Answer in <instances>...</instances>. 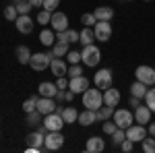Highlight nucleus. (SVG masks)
<instances>
[{
  "instance_id": "obj_8",
  "label": "nucleus",
  "mask_w": 155,
  "mask_h": 153,
  "mask_svg": "<svg viewBox=\"0 0 155 153\" xmlns=\"http://www.w3.org/2000/svg\"><path fill=\"white\" fill-rule=\"evenodd\" d=\"M93 33H95L97 42H101V44L110 42V37H112V25H110V21H97L95 27H93Z\"/></svg>"
},
{
  "instance_id": "obj_2",
  "label": "nucleus",
  "mask_w": 155,
  "mask_h": 153,
  "mask_svg": "<svg viewBox=\"0 0 155 153\" xmlns=\"http://www.w3.org/2000/svg\"><path fill=\"white\" fill-rule=\"evenodd\" d=\"M83 106L97 112L99 108L104 106V91H101V89H97V87H95V89H91V87H89V89L83 93Z\"/></svg>"
},
{
  "instance_id": "obj_50",
  "label": "nucleus",
  "mask_w": 155,
  "mask_h": 153,
  "mask_svg": "<svg viewBox=\"0 0 155 153\" xmlns=\"http://www.w3.org/2000/svg\"><path fill=\"white\" fill-rule=\"evenodd\" d=\"M145 2H151V0H145Z\"/></svg>"
},
{
  "instance_id": "obj_38",
  "label": "nucleus",
  "mask_w": 155,
  "mask_h": 153,
  "mask_svg": "<svg viewBox=\"0 0 155 153\" xmlns=\"http://www.w3.org/2000/svg\"><path fill=\"white\" fill-rule=\"evenodd\" d=\"M66 62H68V64H79V62H81V52H77V50H68V54H66Z\"/></svg>"
},
{
  "instance_id": "obj_22",
  "label": "nucleus",
  "mask_w": 155,
  "mask_h": 153,
  "mask_svg": "<svg viewBox=\"0 0 155 153\" xmlns=\"http://www.w3.org/2000/svg\"><path fill=\"white\" fill-rule=\"evenodd\" d=\"M147 91H149V85H145V83H141V81H134L130 85V95L139 97V99H145Z\"/></svg>"
},
{
  "instance_id": "obj_49",
  "label": "nucleus",
  "mask_w": 155,
  "mask_h": 153,
  "mask_svg": "<svg viewBox=\"0 0 155 153\" xmlns=\"http://www.w3.org/2000/svg\"><path fill=\"white\" fill-rule=\"evenodd\" d=\"M147 132H149L151 137H155V122H151V124H149V128H147Z\"/></svg>"
},
{
  "instance_id": "obj_24",
  "label": "nucleus",
  "mask_w": 155,
  "mask_h": 153,
  "mask_svg": "<svg viewBox=\"0 0 155 153\" xmlns=\"http://www.w3.org/2000/svg\"><path fill=\"white\" fill-rule=\"evenodd\" d=\"M62 120H64V124H72V122H77L79 120V112L74 110L72 106H66V108H62Z\"/></svg>"
},
{
  "instance_id": "obj_5",
  "label": "nucleus",
  "mask_w": 155,
  "mask_h": 153,
  "mask_svg": "<svg viewBox=\"0 0 155 153\" xmlns=\"http://www.w3.org/2000/svg\"><path fill=\"white\" fill-rule=\"evenodd\" d=\"M112 83H114V75H112L110 68H99L95 72V77H93V85L97 89H101V91H106L107 87H112Z\"/></svg>"
},
{
  "instance_id": "obj_41",
  "label": "nucleus",
  "mask_w": 155,
  "mask_h": 153,
  "mask_svg": "<svg viewBox=\"0 0 155 153\" xmlns=\"http://www.w3.org/2000/svg\"><path fill=\"white\" fill-rule=\"evenodd\" d=\"M116 128H118V124H116L114 120H112V122H110V120H106V122H104V132H106V135H110V137H112V132H114Z\"/></svg>"
},
{
  "instance_id": "obj_9",
  "label": "nucleus",
  "mask_w": 155,
  "mask_h": 153,
  "mask_svg": "<svg viewBox=\"0 0 155 153\" xmlns=\"http://www.w3.org/2000/svg\"><path fill=\"white\" fill-rule=\"evenodd\" d=\"M50 25H52V29L58 33V31H66L68 29V17L64 15V12L60 11H54L52 12V19H50Z\"/></svg>"
},
{
  "instance_id": "obj_26",
  "label": "nucleus",
  "mask_w": 155,
  "mask_h": 153,
  "mask_svg": "<svg viewBox=\"0 0 155 153\" xmlns=\"http://www.w3.org/2000/svg\"><path fill=\"white\" fill-rule=\"evenodd\" d=\"M79 42L83 46H89L95 42V33H93V27H83V31H79Z\"/></svg>"
},
{
  "instance_id": "obj_13",
  "label": "nucleus",
  "mask_w": 155,
  "mask_h": 153,
  "mask_svg": "<svg viewBox=\"0 0 155 153\" xmlns=\"http://www.w3.org/2000/svg\"><path fill=\"white\" fill-rule=\"evenodd\" d=\"M37 110L44 114V116H48L52 112H56V101H54V97H37Z\"/></svg>"
},
{
  "instance_id": "obj_52",
  "label": "nucleus",
  "mask_w": 155,
  "mask_h": 153,
  "mask_svg": "<svg viewBox=\"0 0 155 153\" xmlns=\"http://www.w3.org/2000/svg\"><path fill=\"white\" fill-rule=\"evenodd\" d=\"M126 2H132V0H126Z\"/></svg>"
},
{
  "instance_id": "obj_21",
  "label": "nucleus",
  "mask_w": 155,
  "mask_h": 153,
  "mask_svg": "<svg viewBox=\"0 0 155 153\" xmlns=\"http://www.w3.org/2000/svg\"><path fill=\"white\" fill-rule=\"evenodd\" d=\"M37 89H39V95H41V97H56V91H58L56 83H50V81L39 83Z\"/></svg>"
},
{
  "instance_id": "obj_10",
  "label": "nucleus",
  "mask_w": 155,
  "mask_h": 153,
  "mask_svg": "<svg viewBox=\"0 0 155 153\" xmlns=\"http://www.w3.org/2000/svg\"><path fill=\"white\" fill-rule=\"evenodd\" d=\"M15 27H17V31H19V33L29 35V33L33 31L35 23H33V19H31L29 15H19V17H17V21H15Z\"/></svg>"
},
{
  "instance_id": "obj_3",
  "label": "nucleus",
  "mask_w": 155,
  "mask_h": 153,
  "mask_svg": "<svg viewBox=\"0 0 155 153\" xmlns=\"http://www.w3.org/2000/svg\"><path fill=\"white\" fill-rule=\"evenodd\" d=\"M54 58V52H37V54H31V60H29V66L35 72H41L50 68V62Z\"/></svg>"
},
{
  "instance_id": "obj_33",
  "label": "nucleus",
  "mask_w": 155,
  "mask_h": 153,
  "mask_svg": "<svg viewBox=\"0 0 155 153\" xmlns=\"http://www.w3.org/2000/svg\"><path fill=\"white\" fill-rule=\"evenodd\" d=\"M17 17H19V11H17V6H15V4H8V6L4 8V19L15 23V21H17Z\"/></svg>"
},
{
  "instance_id": "obj_47",
  "label": "nucleus",
  "mask_w": 155,
  "mask_h": 153,
  "mask_svg": "<svg viewBox=\"0 0 155 153\" xmlns=\"http://www.w3.org/2000/svg\"><path fill=\"white\" fill-rule=\"evenodd\" d=\"M74 91H71V89H68V91H66V99H64V101H72V99H74Z\"/></svg>"
},
{
  "instance_id": "obj_51",
  "label": "nucleus",
  "mask_w": 155,
  "mask_h": 153,
  "mask_svg": "<svg viewBox=\"0 0 155 153\" xmlns=\"http://www.w3.org/2000/svg\"><path fill=\"white\" fill-rule=\"evenodd\" d=\"M15 2H21V0H15Z\"/></svg>"
},
{
  "instance_id": "obj_48",
  "label": "nucleus",
  "mask_w": 155,
  "mask_h": 153,
  "mask_svg": "<svg viewBox=\"0 0 155 153\" xmlns=\"http://www.w3.org/2000/svg\"><path fill=\"white\" fill-rule=\"evenodd\" d=\"M29 2H31V6H33V8H39V6H44V0H29Z\"/></svg>"
},
{
  "instance_id": "obj_42",
  "label": "nucleus",
  "mask_w": 155,
  "mask_h": 153,
  "mask_svg": "<svg viewBox=\"0 0 155 153\" xmlns=\"http://www.w3.org/2000/svg\"><path fill=\"white\" fill-rule=\"evenodd\" d=\"M60 4V0H44V6L41 8H46V11H50V12H54L56 11V6Z\"/></svg>"
},
{
  "instance_id": "obj_43",
  "label": "nucleus",
  "mask_w": 155,
  "mask_h": 153,
  "mask_svg": "<svg viewBox=\"0 0 155 153\" xmlns=\"http://www.w3.org/2000/svg\"><path fill=\"white\" fill-rule=\"evenodd\" d=\"M132 147H134V143H132L130 139H124V141H122V151L124 153H130Z\"/></svg>"
},
{
  "instance_id": "obj_28",
  "label": "nucleus",
  "mask_w": 155,
  "mask_h": 153,
  "mask_svg": "<svg viewBox=\"0 0 155 153\" xmlns=\"http://www.w3.org/2000/svg\"><path fill=\"white\" fill-rule=\"evenodd\" d=\"M114 116V106H104L97 110V122H106V120H110V118Z\"/></svg>"
},
{
  "instance_id": "obj_46",
  "label": "nucleus",
  "mask_w": 155,
  "mask_h": 153,
  "mask_svg": "<svg viewBox=\"0 0 155 153\" xmlns=\"http://www.w3.org/2000/svg\"><path fill=\"white\" fill-rule=\"evenodd\" d=\"M56 99H58V101H64V99H66V89H58V91H56Z\"/></svg>"
},
{
  "instance_id": "obj_31",
  "label": "nucleus",
  "mask_w": 155,
  "mask_h": 153,
  "mask_svg": "<svg viewBox=\"0 0 155 153\" xmlns=\"http://www.w3.org/2000/svg\"><path fill=\"white\" fill-rule=\"evenodd\" d=\"M141 149H143L145 153H155V137H145L143 141H141Z\"/></svg>"
},
{
  "instance_id": "obj_11",
  "label": "nucleus",
  "mask_w": 155,
  "mask_h": 153,
  "mask_svg": "<svg viewBox=\"0 0 155 153\" xmlns=\"http://www.w3.org/2000/svg\"><path fill=\"white\" fill-rule=\"evenodd\" d=\"M145 137H147V128L143 124H130L126 128V139H130L132 143H141Z\"/></svg>"
},
{
  "instance_id": "obj_25",
  "label": "nucleus",
  "mask_w": 155,
  "mask_h": 153,
  "mask_svg": "<svg viewBox=\"0 0 155 153\" xmlns=\"http://www.w3.org/2000/svg\"><path fill=\"white\" fill-rule=\"evenodd\" d=\"M93 15L97 17V21H112V17H114V8L112 6H97Z\"/></svg>"
},
{
  "instance_id": "obj_30",
  "label": "nucleus",
  "mask_w": 155,
  "mask_h": 153,
  "mask_svg": "<svg viewBox=\"0 0 155 153\" xmlns=\"http://www.w3.org/2000/svg\"><path fill=\"white\" fill-rule=\"evenodd\" d=\"M41 116H44V114H41L39 110H33V112H29V114H27V124H29V126H39V122H41Z\"/></svg>"
},
{
  "instance_id": "obj_15",
  "label": "nucleus",
  "mask_w": 155,
  "mask_h": 153,
  "mask_svg": "<svg viewBox=\"0 0 155 153\" xmlns=\"http://www.w3.org/2000/svg\"><path fill=\"white\" fill-rule=\"evenodd\" d=\"M44 124L48 126V130H62L64 120H62V116H60L58 112H52L48 116H44Z\"/></svg>"
},
{
  "instance_id": "obj_18",
  "label": "nucleus",
  "mask_w": 155,
  "mask_h": 153,
  "mask_svg": "<svg viewBox=\"0 0 155 153\" xmlns=\"http://www.w3.org/2000/svg\"><path fill=\"white\" fill-rule=\"evenodd\" d=\"M77 122H79L81 126H91L93 122H97V112L85 108L83 112H79V120H77Z\"/></svg>"
},
{
  "instance_id": "obj_27",
  "label": "nucleus",
  "mask_w": 155,
  "mask_h": 153,
  "mask_svg": "<svg viewBox=\"0 0 155 153\" xmlns=\"http://www.w3.org/2000/svg\"><path fill=\"white\" fill-rule=\"evenodd\" d=\"M15 54H17V62H19V64H29V60H31V52H29V48H27V46H17Z\"/></svg>"
},
{
  "instance_id": "obj_20",
  "label": "nucleus",
  "mask_w": 155,
  "mask_h": 153,
  "mask_svg": "<svg viewBox=\"0 0 155 153\" xmlns=\"http://www.w3.org/2000/svg\"><path fill=\"white\" fill-rule=\"evenodd\" d=\"M104 104L106 106H118L120 104V91L118 89H114V87H107L106 91H104Z\"/></svg>"
},
{
  "instance_id": "obj_37",
  "label": "nucleus",
  "mask_w": 155,
  "mask_h": 153,
  "mask_svg": "<svg viewBox=\"0 0 155 153\" xmlns=\"http://www.w3.org/2000/svg\"><path fill=\"white\" fill-rule=\"evenodd\" d=\"M50 19H52V12L46 11V8H41V11L37 12V19H35V21H37L39 25H48V23H50Z\"/></svg>"
},
{
  "instance_id": "obj_16",
  "label": "nucleus",
  "mask_w": 155,
  "mask_h": 153,
  "mask_svg": "<svg viewBox=\"0 0 155 153\" xmlns=\"http://www.w3.org/2000/svg\"><path fill=\"white\" fill-rule=\"evenodd\" d=\"M134 122H139V124H143V126L151 122V110H149L147 104H145V106L134 108Z\"/></svg>"
},
{
  "instance_id": "obj_34",
  "label": "nucleus",
  "mask_w": 155,
  "mask_h": 153,
  "mask_svg": "<svg viewBox=\"0 0 155 153\" xmlns=\"http://www.w3.org/2000/svg\"><path fill=\"white\" fill-rule=\"evenodd\" d=\"M81 23H83V27H95L97 17L93 12H85V15H81Z\"/></svg>"
},
{
  "instance_id": "obj_39",
  "label": "nucleus",
  "mask_w": 155,
  "mask_h": 153,
  "mask_svg": "<svg viewBox=\"0 0 155 153\" xmlns=\"http://www.w3.org/2000/svg\"><path fill=\"white\" fill-rule=\"evenodd\" d=\"M145 104L149 106L151 112H155V89H149V91H147V95H145Z\"/></svg>"
},
{
  "instance_id": "obj_35",
  "label": "nucleus",
  "mask_w": 155,
  "mask_h": 153,
  "mask_svg": "<svg viewBox=\"0 0 155 153\" xmlns=\"http://www.w3.org/2000/svg\"><path fill=\"white\" fill-rule=\"evenodd\" d=\"M124 139H126V130L124 128H116L112 132V143H114V145H122Z\"/></svg>"
},
{
  "instance_id": "obj_44",
  "label": "nucleus",
  "mask_w": 155,
  "mask_h": 153,
  "mask_svg": "<svg viewBox=\"0 0 155 153\" xmlns=\"http://www.w3.org/2000/svg\"><path fill=\"white\" fill-rule=\"evenodd\" d=\"M56 87H58V89H68V79H66V77H58Z\"/></svg>"
},
{
  "instance_id": "obj_29",
  "label": "nucleus",
  "mask_w": 155,
  "mask_h": 153,
  "mask_svg": "<svg viewBox=\"0 0 155 153\" xmlns=\"http://www.w3.org/2000/svg\"><path fill=\"white\" fill-rule=\"evenodd\" d=\"M68 50H71V48H68L66 42H56V44L52 46V52H54V56H56V58L66 56V54H68Z\"/></svg>"
},
{
  "instance_id": "obj_40",
  "label": "nucleus",
  "mask_w": 155,
  "mask_h": 153,
  "mask_svg": "<svg viewBox=\"0 0 155 153\" xmlns=\"http://www.w3.org/2000/svg\"><path fill=\"white\" fill-rule=\"evenodd\" d=\"M66 75H68V77H81V75H83V66H81V64H71V68H68V72H66Z\"/></svg>"
},
{
  "instance_id": "obj_45",
  "label": "nucleus",
  "mask_w": 155,
  "mask_h": 153,
  "mask_svg": "<svg viewBox=\"0 0 155 153\" xmlns=\"http://www.w3.org/2000/svg\"><path fill=\"white\" fill-rule=\"evenodd\" d=\"M128 106L139 108V106H141V99H139V97H134V95H130V99H128Z\"/></svg>"
},
{
  "instance_id": "obj_1",
  "label": "nucleus",
  "mask_w": 155,
  "mask_h": 153,
  "mask_svg": "<svg viewBox=\"0 0 155 153\" xmlns=\"http://www.w3.org/2000/svg\"><path fill=\"white\" fill-rule=\"evenodd\" d=\"M81 62H83L85 66H89V68L97 66V64L101 62V50H99L95 44H89V46H85V48H83V52H81Z\"/></svg>"
},
{
  "instance_id": "obj_7",
  "label": "nucleus",
  "mask_w": 155,
  "mask_h": 153,
  "mask_svg": "<svg viewBox=\"0 0 155 153\" xmlns=\"http://www.w3.org/2000/svg\"><path fill=\"white\" fill-rule=\"evenodd\" d=\"M134 75H137V81L145 83V85H155V68L153 66H147V64H141V66H137V71H134Z\"/></svg>"
},
{
  "instance_id": "obj_19",
  "label": "nucleus",
  "mask_w": 155,
  "mask_h": 153,
  "mask_svg": "<svg viewBox=\"0 0 155 153\" xmlns=\"http://www.w3.org/2000/svg\"><path fill=\"white\" fill-rule=\"evenodd\" d=\"M85 149H87L89 153H101L104 149H106V143H104L101 137H89V139H87V145H85Z\"/></svg>"
},
{
  "instance_id": "obj_32",
  "label": "nucleus",
  "mask_w": 155,
  "mask_h": 153,
  "mask_svg": "<svg viewBox=\"0 0 155 153\" xmlns=\"http://www.w3.org/2000/svg\"><path fill=\"white\" fill-rule=\"evenodd\" d=\"M33 110H37V95H31L29 99L23 101V112L25 114H29V112H33Z\"/></svg>"
},
{
  "instance_id": "obj_14",
  "label": "nucleus",
  "mask_w": 155,
  "mask_h": 153,
  "mask_svg": "<svg viewBox=\"0 0 155 153\" xmlns=\"http://www.w3.org/2000/svg\"><path fill=\"white\" fill-rule=\"evenodd\" d=\"M44 137H46V135H41L39 130L29 132V135H27V139H25V141H27V147H37L39 153H41V151H48V149H46V145H44Z\"/></svg>"
},
{
  "instance_id": "obj_4",
  "label": "nucleus",
  "mask_w": 155,
  "mask_h": 153,
  "mask_svg": "<svg viewBox=\"0 0 155 153\" xmlns=\"http://www.w3.org/2000/svg\"><path fill=\"white\" fill-rule=\"evenodd\" d=\"M44 145H46L48 151L60 149V147L64 145V135H62V130H48L46 137H44Z\"/></svg>"
},
{
  "instance_id": "obj_12",
  "label": "nucleus",
  "mask_w": 155,
  "mask_h": 153,
  "mask_svg": "<svg viewBox=\"0 0 155 153\" xmlns=\"http://www.w3.org/2000/svg\"><path fill=\"white\" fill-rule=\"evenodd\" d=\"M68 89L71 91H74V93H81L83 95L87 89H89V79L87 77H72V79H68Z\"/></svg>"
},
{
  "instance_id": "obj_36",
  "label": "nucleus",
  "mask_w": 155,
  "mask_h": 153,
  "mask_svg": "<svg viewBox=\"0 0 155 153\" xmlns=\"http://www.w3.org/2000/svg\"><path fill=\"white\" fill-rule=\"evenodd\" d=\"M15 6H17V11H19V15H29V11L33 8L29 0H21V2H15Z\"/></svg>"
},
{
  "instance_id": "obj_6",
  "label": "nucleus",
  "mask_w": 155,
  "mask_h": 153,
  "mask_svg": "<svg viewBox=\"0 0 155 153\" xmlns=\"http://www.w3.org/2000/svg\"><path fill=\"white\" fill-rule=\"evenodd\" d=\"M112 120L118 124V128H128L130 124H134V114H132L130 110H114V116Z\"/></svg>"
},
{
  "instance_id": "obj_17",
  "label": "nucleus",
  "mask_w": 155,
  "mask_h": 153,
  "mask_svg": "<svg viewBox=\"0 0 155 153\" xmlns=\"http://www.w3.org/2000/svg\"><path fill=\"white\" fill-rule=\"evenodd\" d=\"M50 71H52V75H56V77H66V72H68V66H66V62L62 58H52V62H50Z\"/></svg>"
},
{
  "instance_id": "obj_23",
  "label": "nucleus",
  "mask_w": 155,
  "mask_h": 153,
  "mask_svg": "<svg viewBox=\"0 0 155 153\" xmlns=\"http://www.w3.org/2000/svg\"><path fill=\"white\" fill-rule=\"evenodd\" d=\"M39 42L46 48H52L56 44V31H54V29H44V31L39 33Z\"/></svg>"
}]
</instances>
